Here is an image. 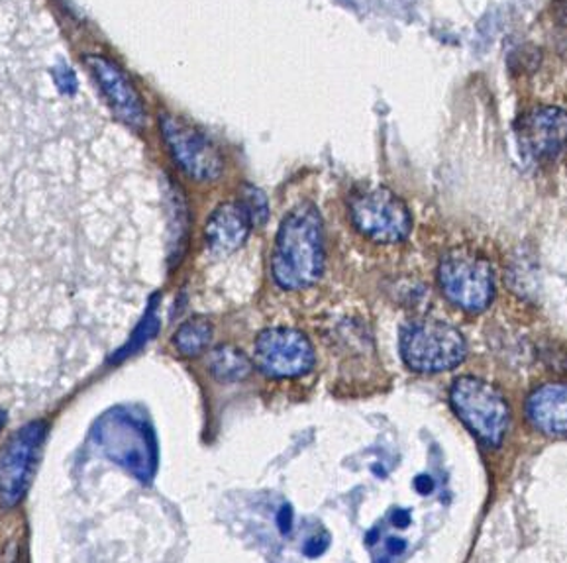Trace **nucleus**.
<instances>
[{
	"label": "nucleus",
	"instance_id": "nucleus-15",
	"mask_svg": "<svg viewBox=\"0 0 567 563\" xmlns=\"http://www.w3.org/2000/svg\"><path fill=\"white\" fill-rule=\"evenodd\" d=\"M213 325L205 318H190L179 326V330L173 336L175 350L185 358H197L207 351L213 341Z\"/></svg>",
	"mask_w": 567,
	"mask_h": 563
},
{
	"label": "nucleus",
	"instance_id": "nucleus-5",
	"mask_svg": "<svg viewBox=\"0 0 567 563\" xmlns=\"http://www.w3.org/2000/svg\"><path fill=\"white\" fill-rule=\"evenodd\" d=\"M467 354L456 326L440 320H419L401 334L404 364L419 373H444L460 366Z\"/></svg>",
	"mask_w": 567,
	"mask_h": 563
},
{
	"label": "nucleus",
	"instance_id": "nucleus-11",
	"mask_svg": "<svg viewBox=\"0 0 567 563\" xmlns=\"http://www.w3.org/2000/svg\"><path fill=\"white\" fill-rule=\"evenodd\" d=\"M85 65L114 116L130 129H142L146 122V111L138 91L126 78V73L114 61L106 60L103 55H86Z\"/></svg>",
	"mask_w": 567,
	"mask_h": 563
},
{
	"label": "nucleus",
	"instance_id": "nucleus-9",
	"mask_svg": "<svg viewBox=\"0 0 567 563\" xmlns=\"http://www.w3.org/2000/svg\"><path fill=\"white\" fill-rule=\"evenodd\" d=\"M162 134L173 160L189 177L197 181H215L223 175V154L200 130L177 116L164 114Z\"/></svg>",
	"mask_w": 567,
	"mask_h": 563
},
{
	"label": "nucleus",
	"instance_id": "nucleus-14",
	"mask_svg": "<svg viewBox=\"0 0 567 563\" xmlns=\"http://www.w3.org/2000/svg\"><path fill=\"white\" fill-rule=\"evenodd\" d=\"M251 361L234 346H218L208 354V369L223 383H236L251 373Z\"/></svg>",
	"mask_w": 567,
	"mask_h": 563
},
{
	"label": "nucleus",
	"instance_id": "nucleus-21",
	"mask_svg": "<svg viewBox=\"0 0 567 563\" xmlns=\"http://www.w3.org/2000/svg\"><path fill=\"white\" fill-rule=\"evenodd\" d=\"M554 14L561 27L567 28V0H556L554 2Z\"/></svg>",
	"mask_w": 567,
	"mask_h": 563
},
{
	"label": "nucleus",
	"instance_id": "nucleus-1",
	"mask_svg": "<svg viewBox=\"0 0 567 563\" xmlns=\"http://www.w3.org/2000/svg\"><path fill=\"white\" fill-rule=\"evenodd\" d=\"M271 272L287 290L309 289L324 272V232L317 206L305 203L285 216L277 232Z\"/></svg>",
	"mask_w": 567,
	"mask_h": 563
},
{
	"label": "nucleus",
	"instance_id": "nucleus-12",
	"mask_svg": "<svg viewBox=\"0 0 567 563\" xmlns=\"http://www.w3.org/2000/svg\"><path fill=\"white\" fill-rule=\"evenodd\" d=\"M526 419L542 434L567 438V383L538 387L526 401Z\"/></svg>",
	"mask_w": 567,
	"mask_h": 563
},
{
	"label": "nucleus",
	"instance_id": "nucleus-20",
	"mask_svg": "<svg viewBox=\"0 0 567 563\" xmlns=\"http://www.w3.org/2000/svg\"><path fill=\"white\" fill-rule=\"evenodd\" d=\"M414 487H416V491L421 495H430L432 489H434V481H432L430 475H419V478L414 479Z\"/></svg>",
	"mask_w": 567,
	"mask_h": 563
},
{
	"label": "nucleus",
	"instance_id": "nucleus-6",
	"mask_svg": "<svg viewBox=\"0 0 567 563\" xmlns=\"http://www.w3.org/2000/svg\"><path fill=\"white\" fill-rule=\"evenodd\" d=\"M350 216L363 236L379 244H399L409 238L413 228L409 206L385 187L358 191L350 198Z\"/></svg>",
	"mask_w": 567,
	"mask_h": 563
},
{
	"label": "nucleus",
	"instance_id": "nucleus-13",
	"mask_svg": "<svg viewBox=\"0 0 567 563\" xmlns=\"http://www.w3.org/2000/svg\"><path fill=\"white\" fill-rule=\"evenodd\" d=\"M249 228L251 223L244 206L240 203H224L208 218L205 228L208 248L218 256L234 254L248 239Z\"/></svg>",
	"mask_w": 567,
	"mask_h": 563
},
{
	"label": "nucleus",
	"instance_id": "nucleus-2",
	"mask_svg": "<svg viewBox=\"0 0 567 563\" xmlns=\"http://www.w3.org/2000/svg\"><path fill=\"white\" fill-rule=\"evenodd\" d=\"M450 402L457 419L483 446H501L507 434L511 409L498 387L480 377H460L450 389Z\"/></svg>",
	"mask_w": 567,
	"mask_h": 563
},
{
	"label": "nucleus",
	"instance_id": "nucleus-10",
	"mask_svg": "<svg viewBox=\"0 0 567 563\" xmlns=\"http://www.w3.org/2000/svg\"><path fill=\"white\" fill-rule=\"evenodd\" d=\"M523 154L534 163H551L567 150V111L558 106H536L516 122Z\"/></svg>",
	"mask_w": 567,
	"mask_h": 563
},
{
	"label": "nucleus",
	"instance_id": "nucleus-17",
	"mask_svg": "<svg viewBox=\"0 0 567 563\" xmlns=\"http://www.w3.org/2000/svg\"><path fill=\"white\" fill-rule=\"evenodd\" d=\"M53 81H55V85H58V89L63 94H75V91H78L75 73L68 65H63V63L53 68Z\"/></svg>",
	"mask_w": 567,
	"mask_h": 563
},
{
	"label": "nucleus",
	"instance_id": "nucleus-8",
	"mask_svg": "<svg viewBox=\"0 0 567 563\" xmlns=\"http://www.w3.org/2000/svg\"><path fill=\"white\" fill-rule=\"evenodd\" d=\"M254 364L264 376L292 379L312 371L317 358L305 334L291 328H269L256 340Z\"/></svg>",
	"mask_w": 567,
	"mask_h": 563
},
{
	"label": "nucleus",
	"instance_id": "nucleus-7",
	"mask_svg": "<svg viewBox=\"0 0 567 563\" xmlns=\"http://www.w3.org/2000/svg\"><path fill=\"white\" fill-rule=\"evenodd\" d=\"M48 427L42 420L30 422L10 436L0 450V509L17 506L30 489L35 463L42 453Z\"/></svg>",
	"mask_w": 567,
	"mask_h": 563
},
{
	"label": "nucleus",
	"instance_id": "nucleus-3",
	"mask_svg": "<svg viewBox=\"0 0 567 563\" xmlns=\"http://www.w3.org/2000/svg\"><path fill=\"white\" fill-rule=\"evenodd\" d=\"M440 289L454 307L483 313L495 297V274L489 259L472 248H456L442 257Z\"/></svg>",
	"mask_w": 567,
	"mask_h": 563
},
{
	"label": "nucleus",
	"instance_id": "nucleus-23",
	"mask_svg": "<svg viewBox=\"0 0 567 563\" xmlns=\"http://www.w3.org/2000/svg\"><path fill=\"white\" fill-rule=\"evenodd\" d=\"M389 552H393V554H401L404 552V547H406V542L404 540H399V538H391L388 542Z\"/></svg>",
	"mask_w": 567,
	"mask_h": 563
},
{
	"label": "nucleus",
	"instance_id": "nucleus-19",
	"mask_svg": "<svg viewBox=\"0 0 567 563\" xmlns=\"http://www.w3.org/2000/svg\"><path fill=\"white\" fill-rule=\"evenodd\" d=\"M277 524H279V530H281L284 534H289V532H291L292 509L289 506V504H285L284 509L279 511V516H277Z\"/></svg>",
	"mask_w": 567,
	"mask_h": 563
},
{
	"label": "nucleus",
	"instance_id": "nucleus-22",
	"mask_svg": "<svg viewBox=\"0 0 567 563\" xmlns=\"http://www.w3.org/2000/svg\"><path fill=\"white\" fill-rule=\"evenodd\" d=\"M393 524H396V526H401V529H404V526H409L411 524V514L406 511H395V514H393Z\"/></svg>",
	"mask_w": 567,
	"mask_h": 563
},
{
	"label": "nucleus",
	"instance_id": "nucleus-4",
	"mask_svg": "<svg viewBox=\"0 0 567 563\" xmlns=\"http://www.w3.org/2000/svg\"><path fill=\"white\" fill-rule=\"evenodd\" d=\"M96 438L111 460L140 479H152L155 473V438L138 414L130 410L114 409L104 414L96 427Z\"/></svg>",
	"mask_w": 567,
	"mask_h": 563
},
{
	"label": "nucleus",
	"instance_id": "nucleus-16",
	"mask_svg": "<svg viewBox=\"0 0 567 563\" xmlns=\"http://www.w3.org/2000/svg\"><path fill=\"white\" fill-rule=\"evenodd\" d=\"M240 205L244 206V211L248 213L251 226L266 224L267 216H269V205H267L266 195H264L259 188L249 187V185L248 187H244Z\"/></svg>",
	"mask_w": 567,
	"mask_h": 563
},
{
	"label": "nucleus",
	"instance_id": "nucleus-24",
	"mask_svg": "<svg viewBox=\"0 0 567 563\" xmlns=\"http://www.w3.org/2000/svg\"><path fill=\"white\" fill-rule=\"evenodd\" d=\"M4 412H0V428H2V424H4Z\"/></svg>",
	"mask_w": 567,
	"mask_h": 563
},
{
	"label": "nucleus",
	"instance_id": "nucleus-18",
	"mask_svg": "<svg viewBox=\"0 0 567 563\" xmlns=\"http://www.w3.org/2000/svg\"><path fill=\"white\" fill-rule=\"evenodd\" d=\"M328 546H330V536L328 534H320V536L310 538L307 546H305V552L310 557H315V555L322 554Z\"/></svg>",
	"mask_w": 567,
	"mask_h": 563
}]
</instances>
